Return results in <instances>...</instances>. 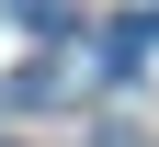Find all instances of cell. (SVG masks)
<instances>
[{
  "mask_svg": "<svg viewBox=\"0 0 159 147\" xmlns=\"http://www.w3.org/2000/svg\"><path fill=\"white\" fill-rule=\"evenodd\" d=\"M11 11H23V23H46V34L68 23V0H11Z\"/></svg>",
  "mask_w": 159,
  "mask_h": 147,
  "instance_id": "obj_1",
  "label": "cell"
}]
</instances>
